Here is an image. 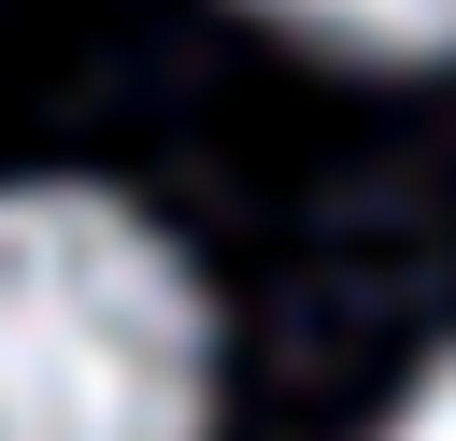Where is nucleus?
<instances>
[{"mask_svg": "<svg viewBox=\"0 0 456 441\" xmlns=\"http://www.w3.org/2000/svg\"><path fill=\"white\" fill-rule=\"evenodd\" d=\"M214 313L100 185L0 199V441H200Z\"/></svg>", "mask_w": 456, "mask_h": 441, "instance_id": "nucleus-1", "label": "nucleus"}, {"mask_svg": "<svg viewBox=\"0 0 456 441\" xmlns=\"http://www.w3.org/2000/svg\"><path fill=\"white\" fill-rule=\"evenodd\" d=\"M385 441H456V356H442V370L399 398V427H385Z\"/></svg>", "mask_w": 456, "mask_h": 441, "instance_id": "nucleus-3", "label": "nucleus"}, {"mask_svg": "<svg viewBox=\"0 0 456 441\" xmlns=\"http://www.w3.org/2000/svg\"><path fill=\"white\" fill-rule=\"evenodd\" d=\"M285 14L299 43H342V57H456V0H256Z\"/></svg>", "mask_w": 456, "mask_h": 441, "instance_id": "nucleus-2", "label": "nucleus"}]
</instances>
